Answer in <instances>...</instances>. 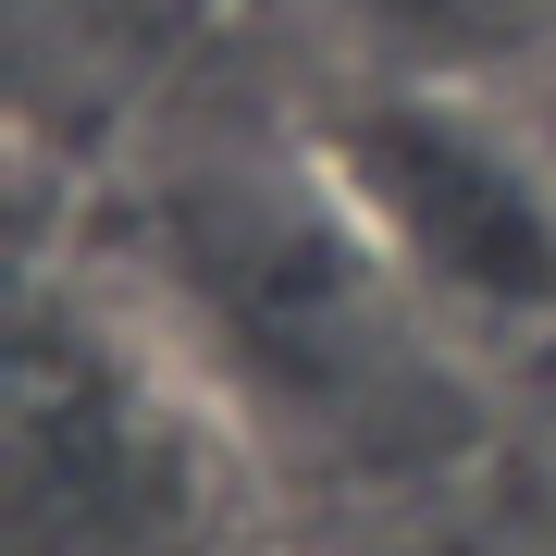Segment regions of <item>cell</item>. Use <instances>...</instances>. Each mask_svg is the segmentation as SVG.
Returning a JSON list of instances; mask_svg holds the SVG:
<instances>
[{
    "mask_svg": "<svg viewBox=\"0 0 556 556\" xmlns=\"http://www.w3.org/2000/svg\"><path fill=\"white\" fill-rule=\"evenodd\" d=\"M321 25L371 87H544L556 0H321Z\"/></svg>",
    "mask_w": 556,
    "mask_h": 556,
    "instance_id": "3957f363",
    "label": "cell"
},
{
    "mask_svg": "<svg viewBox=\"0 0 556 556\" xmlns=\"http://www.w3.org/2000/svg\"><path fill=\"white\" fill-rule=\"evenodd\" d=\"M13 556H260L223 396L75 285H38L13 334Z\"/></svg>",
    "mask_w": 556,
    "mask_h": 556,
    "instance_id": "6da1fadb",
    "label": "cell"
},
{
    "mask_svg": "<svg viewBox=\"0 0 556 556\" xmlns=\"http://www.w3.org/2000/svg\"><path fill=\"white\" fill-rule=\"evenodd\" d=\"M321 199L420 321L482 346L556 334V137L507 87H371L321 112Z\"/></svg>",
    "mask_w": 556,
    "mask_h": 556,
    "instance_id": "7a4b0ae2",
    "label": "cell"
}]
</instances>
